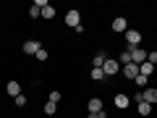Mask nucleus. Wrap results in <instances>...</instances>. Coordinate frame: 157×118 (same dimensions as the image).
I'll return each mask as SVG.
<instances>
[{"mask_svg": "<svg viewBox=\"0 0 157 118\" xmlns=\"http://www.w3.org/2000/svg\"><path fill=\"white\" fill-rule=\"evenodd\" d=\"M63 21H66V26L76 29V26H81V13H78L76 8H68V11H66V16H63Z\"/></svg>", "mask_w": 157, "mask_h": 118, "instance_id": "1", "label": "nucleus"}, {"mask_svg": "<svg viewBox=\"0 0 157 118\" xmlns=\"http://www.w3.org/2000/svg\"><path fill=\"white\" fill-rule=\"evenodd\" d=\"M123 37H126V47H141V32L139 29H128Z\"/></svg>", "mask_w": 157, "mask_h": 118, "instance_id": "2", "label": "nucleus"}, {"mask_svg": "<svg viewBox=\"0 0 157 118\" xmlns=\"http://www.w3.org/2000/svg\"><path fill=\"white\" fill-rule=\"evenodd\" d=\"M102 71H105V76H115V73H121V63H118L115 58H107L105 66H102Z\"/></svg>", "mask_w": 157, "mask_h": 118, "instance_id": "3", "label": "nucleus"}, {"mask_svg": "<svg viewBox=\"0 0 157 118\" xmlns=\"http://www.w3.org/2000/svg\"><path fill=\"white\" fill-rule=\"evenodd\" d=\"M128 50H131V63H136V66L147 63V53L149 50H141V47H128Z\"/></svg>", "mask_w": 157, "mask_h": 118, "instance_id": "4", "label": "nucleus"}, {"mask_svg": "<svg viewBox=\"0 0 157 118\" xmlns=\"http://www.w3.org/2000/svg\"><path fill=\"white\" fill-rule=\"evenodd\" d=\"M24 53H26V55H37L39 50H42V45H39L37 39H26V42H24V47H21Z\"/></svg>", "mask_w": 157, "mask_h": 118, "instance_id": "5", "label": "nucleus"}, {"mask_svg": "<svg viewBox=\"0 0 157 118\" xmlns=\"http://www.w3.org/2000/svg\"><path fill=\"white\" fill-rule=\"evenodd\" d=\"M113 32H118V34H126V32H128V21H126L123 16L113 18Z\"/></svg>", "mask_w": 157, "mask_h": 118, "instance_id": "6", "label": "nucleus"}, {"mask_svg": "<svg viewBox=\"0 0 157 118\" xmlns=\"http://www.w3.org/2000/svg\"><path fill=\"white\" fill-rule=\"evenodd\" d=\"M121 73H123L126 79H131V81H134V79L139 76V66H136V63H128V66H123V68H121Z\"/></svg>", "mask_w": 157, "mask_h": 118, "instance_id": "7", "label": "nucleus"}, {"mask_svg": "<svg viewBox=\"0 0 157 118\" xmlns=\"http://www.w3.org/2000/svg\"><path fill=\"white\" fill-rule=\"evenodd\" d=\"M113 102H115V108H118V110H126V108L131 105V97L121 92V95H115V100H113Z\"/></svg>", "mask_w": 157, "mask_h": 118, "instance_id": "8", "label": "nucleus"}, {"mask_svg": "<svg viewBox=\"0 0 157 118\" xmlns=\"http://www.w3.org/2000/svg\"><path fill=\"white\" fill-rule=\"evenodd\" d=\"M141 97H144V102L155 105V102H157V89H155V87H147V89H141Z\"/></svg>", "mask_w": 157, "mask_h": 118, "instance_id": "9", "label": "nucleus"}, {"mask_svg": "<svg viewBox=\"0 0 157 118\" xmlns=\"http://www.w3.org/2000/svg\"><path fill=\"white\" fill-rule=\"evenodd\" d=\"M6 92L13 97V100H16V97L21 95V84H18V81H8V84H6Z\"/></svg>", "mask_w": 157, "mask_h": 118, "instance_id": "10", "label": "nucleus"}, {"mask_svg": "<svg viewBox=\"0 0 157 118\" xmlns=\"http://www.w3.org/2000/svg\"><path fill=\"white\" fill-rule=\"evenodd\" d=\"M86 108H89V113H102L105 108H102V100L100 97H92L89 102H86Z\"/></svg>", "mask_w": 157, "mask_h": 118, "instance_id": "11", "label": "nucleus"}, {"mask_svg": "<svg viewBox=\"0 0 157 118\" xmlns=\"http://www.w3.org/2000/svg\"><path fill=\"white\" fill-rule=\"evenodd\" d=\"M105 61H107V53H105V50H100V53H97L94 58H92V63H94V68H102V66H105Z\"/></svg>", "mask_w": 157, "mask_h": 118, "instance_id": "12", "label": "nucleus"}, {"mask_svg": "<svg viewBox=\"0 0 157 118\" xmlns=\"http://www.w3.org/2000/svg\"><path fill=\"white\" fill-rule=\"evenodd\" d=\"M134 81H136V87H139V89H147V87H149V76H144V73H139Z\"/></svg>", "mask_w": 157, "mask_h": 118, "instance_id": "13", "label": "nucleus"}, {"mask_svg": "<svg viewBox=\"0 0 157 118\" xmlns=\"http://www.w3.org/2000/svg\"><path fill=\"white\" fill-rule=\"evenodd\" d=\"M136 108H139V113H141V116H149V113H152V105H149V102H144V100H141V102H136Z\"/></svg>", "mask_w": 157, "mask_h": 118, "instance_id": "14", "label": "nucleus"}, {"mask_svg": "<svg viewBox=\"0 0 157 118\" xmlns=\"http://www.w3.org/2000/svg\"><path fill=\"white\" fill-rule=\"evenodd\" d=\"M55 8H52V6H45V8H42V18H47V21H50V18H55Z\"/></svg>", "mask_w": 157, "mask_h": 118, "instance_id": "15", "label": "nucleus"}, {"mask_svg": "<svg viewBox=\"0 0 157 118\" xmlns=\"http://www.w3.org/2000/svg\"><path fill=\"white\" fill-rule=\"evenodd\" d=\"M139 73H144V76H152V73H155V66H152V63H141V66H139Z\"/></svg>", "mask_w": 157, "mask_h": 118, "instance_id": "16", "label": "nucleus"}, {"mask_svg": "<svg viewBox=\"0 0 157 118\" xmlns=\"http://www.w3.org/2000/svg\"><path fill=\"white\" fill-rule=\"evenodd\" d=\"M92 79H94V81H105V71H102V68H92Z\"/></svg>", "mask_w": 157, "mask_h": 118, "instance_id": "17", "label": "nucleus"}, {"mask_svg": "<svg viewBox=\"0 0 157 118\" xmlns=\"http://www.w3.org/2000/svg\"><path fill=\"white\" fill-rule=\"evenodd\" d=\"M42 110H45V116H55L58 105H55V102H50V100H47V102H45V108H42Z\"/></svg>", "mask_w": 157, "mask_h": 118, "instance_id": "18", "label": "nucleus"}, {"mask_svg": "<svg viewBox=\"0 0 157 118\" xmlns=\"http://www.w3.org/2000/svg\"><path fill=\"white\" fill-rule=\"evenodd\" d=\"M147 63H152V66H157V50L147 53Z\"/></svg>", "mask_w": 157, "mask_h": 118, "instance_id": "19", "label": "nucleus"}, {"mask_svg": "<svg viewBox=\"0 0 157 118\" xmlns=\"http://www.w3.org/2000/svg\"><path fill=\"white\" fill-rule=\"evenodd\" d=\"M26 102H29V100H26V95L21 92V95L16 97V105H18V108H26Z\"/></svg>", "mask_w": 157, "mask_h": 118, "instance_id": "20", "label": "nucleus"}, {"mask_svg": "<svg viewBox=\"0 0 157 118\" xmlns=\"http://www.w3.org/2000/svg\"><path fill=\"white\" fill-rule=\"evenodd\" d=\"M29 16H32V18H39V16H42V11H39L37 6H32V8H29Z\"/></svg>", "mask_w": 157, "mask_h": 118, "instance_id": "21", "label": "nucleus"}, {"mask_svg": "<svg viewBox=\"0 0 157 118\" xmlns=\"http://www.w3.org/2000/svg\"><path fill=\"white\" fill-rule=\"evenodd\" d=\"M60 97H63V95H60V92H58V89H55V92H50V102H55V105H58V102H60Z\"/></svg>", "mask_w": 157, "mask_h": 118, "instance_id": "22", "label": "nucleus"}, {"mask_svg": "<svg viewBox=\"0 0 157 118\" xmlns=\"http://www.w3.org/2000/svg\"><path fill=\"white\" fill-rule=\"evenodd\" d=\"M47 58H50V55H47V50H45V47H42V50H39V53H37V61H42V63H45V61H47Z\"/></svg>", "mask_w": 157, "mask_h": 118, "instance_id": "23", "label": "nucleus"}, {"mask_svg": "<svg viewBox=\"0 0 157 118\" xmlns=\"http://www.w3.org/2000/svg\"><path fill=\"white\" fill-rule=\"evenodd\" d=\"M105 116H107V113L102 110V113H89V116H86V118H105Z\"/></svg>", "mask_w": 157, "mask_h": 118, "instance_id": "24", "label": "nucleus"}, {"mask_svg": "<svg viewBox=\"0 0 157 118\" xmlns=\"http://www.w3.org/2000/svg\"><path fill=\"white\" fill-rule=\"evenodd\" d=\"M155 50H157V47H155Z\"/></svg>", "mask_w": 157, "mask_h": 118, "instance_id": "25", "label": "nucleus"}]
</instances>
